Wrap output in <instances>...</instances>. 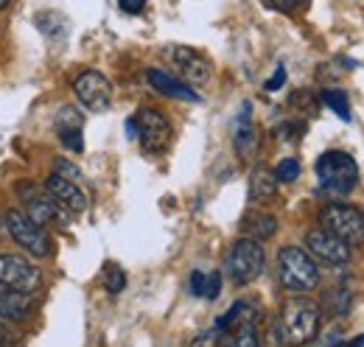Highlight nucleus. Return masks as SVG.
<instances>
[{
    "mask_svg": "<svg viewBox=\"0 0 364 347\" xmlns=\"http://www.w3.org/2000/svg\"><path fill=\"white\" fill-rule=\"evenodd\" d=\"M43 283V274L40 269L23 255H11V252H3L0 255V286H9V289H17V292H37Z\"/></svg>",
    "mask_w": 364,
    "mask_h": 347,
    "instance_id": "obj_8",
    "label": "nucleus"
},
{
    "mask_svg": "<svg viewBox=\"0 0 364 347\" xmlns=\"http://www.w3.org/2000/svg\"><path fill=\"white\" fill-rule=\"evenodd\" d=\"M306 247H309V252L314 258H319L322 263H331V266H342V263L350 260V247L342 238H336L333 233L322 230V227L311 230L306 235Z\"/></svg>",
    "mask_w": 364,
    "mask_h": 347,
    "instance_id": "obj_12",
    "label": "nucleus"
},
{
    "mask_svg": "<svg viewBox=\"0 0 364 347\" xmlns=\"http://www.w3.org/2000/svg\"><path fill=\"white\" fill-rule=\"evenodd\" d=\"M46 193L62 208V210H68V213H82V210L87 208L85 191H82L76 182H70V179H65V176H59V174H50L46 179Z\"/></svg>",
    "mask_w": 364,
    "mask_h": 347,
    "instance_id": "obj_13",
    "label": "nucleus"
},
{
    "mask_svg": "<svg viewBox=\"0 0 364 347\" xmlns=\"http://www.w3.org/2000/svg\"><path fill=\"white\" fill-rule=\"evenodd\" d=\"M319 185L331 193H350L359 182V166L345 151H325L317 160Z\"/></svg>",
    "mask_w": 364,
    "mask_h": 347,
    "instance_id": "obj_4",
    "label": "nucleus"
},
{
    "mask_svg": "<svg viewBox=\"0 0 364 347\" xmlns=\"http://www.w3.org/2000/svg\"><path fill=\"white\" fill-rule=\"evenodd\" d=\"M17 193H20V199L26 202V210H23V213L31 218L34 224L48 227V224H56V221L65 218V210L48 196L46 188H37L34 182H20V185H17Z\"/></svg>",
    "mask_w": 364,
    "mask_h": 347,
    "instance_id": "obj_9",
    "label": "nucleus"
},
{
    "mask_svg": "<svg viewBox=\"0 0 364 347\" xmlns=\"http://www.w3.org/2000/svg\"><path fill=\"white\" fill-rule=\"evenodd\" d=\"M342 347H364V333H362V336H356L353 342H348V345H342Z\"/></svg>",
    "mask_w": 364,
    "mask_h": 347,
    "instance_id": "obj_31",
    "label": "nucleus"
},
{
    "mask_svg": "<svg viewBox=\"0 0 364 347\" xmlns=\"http://www.w3.org/2000/svg\"><path fill=\"white\" fill-rule=\"evenodd\" d=\"M104 289L109 294H121L127 289V274H124V269L118 263H107L104 266Z\"/></svg>",
    "mask_w": 364,
    "mask_h": 347,
    "instance_id": "obj_23",
    "label": "nucleus"
},
{
    "mask_svg": "<svg viewBox=\"0 0 364 347\" xmlns=\"http://www.w3.org/2000/svg\"><path fill=\"white\" fill-rule=\"evenodd\" d=\"M73 92L79 98L82 107H87L90 112H107L112 104V85L104 73L98 70H85L76 82H73Z\"/></svg>",
    "mask_w": 364,
    "mask_h": 347,
    "instance_id": "obj_10",
    "label": "nucleus"
},
{
    "mask_svg": "<svg viewBox=\"0 0 364 347\" xmlns=\"http://www.w3.org/2000/svg\"><path fill=\"white\" fill-rule=\"evenodd\" d=\"M241 233H244V238L267 241L277 233V218L272 213H264V210H250L241 218Z\"/></svg>",
    "mask_w": 364,
    "mask_h": 347,
    "instance_id": "obj_18",
    "label": "nucleus"
},
{
    "mask_svg": "<svg viewBox=\"0 0 364 347\" xmlns=\"http://www.w3.org/2000/svg\"><path fill=\"white\" fill-rule=\"evenodd\" d=\"M264 263H267V255H264L261 241L238 238V241L230 247L225 269H228L230 280H232L235 286H247V283H252V280L261 277Z\"/></svg>",
    "mask_w": 364,
    "mask_h": 347,
    "instance_id": "obj_3",
    "label": "nucleus"
},
{
    "mask_svg": "<svg viewBox=\"0 0 364 347\" xmlns=\"http://www.w3.org/2000/svg\"><path fill=\"white\" fill-rule=\"evenodd\" d=\"M274 9H280V11H294V9H300L306 0H269Z\"/></svg>",
    "mask_w": 364,
    "mask_h": 347,
    "instance_id": "obj_29",
    "label": "nucleus"
},
{
    "mask_svg": "<svg viewBox=\"0 0 364 347\" xmlns=\"http://www.w3.org/2000/svg\"><path fill=\"white\" fill-rule=\"evenodd\" d=\"M331 347H342V345H336V342H333V345H331Z\"/></svg>",
    "mask_w": 364,
    "mask_h": 347,
    "instance_id": "obj_33",
    "label": "nucleus"
},
{
    "mask_svg": "<svg viewBox=\"0 0 364 347\" xmlns=\"http://www.w3.org/2000/svg\"><path fill=\"white\" fill-rule=\"evenodd\" d=\"M85 127V118L76 107H62L56 115V132H76Z\"/></svg>",
    "mask_w": 364,
    "mask_h": 347,
    "instance_id": "obj_24",
    "label": "nucleus"
},
{
    "mask_svg": "<svg viewBox=\"0 0 364 347\" xmlns=\"http://www.w3.org/2000/svg\"><path fill=\"white\" fill-rule=\"evenodd\" d=\"M261 319V308L252 303V300H238L228 308L225 316L216 319V331H228V328H235V325H258Z\"/></svg>",
    "mask_w": 364,
    "mask_h": 347,
    "instance_id": "obj_17",
    "label": "nucleus"
},
{
    "mask_svg": "<svg viewBox=\"0 0 364 347\" xmlns=\"http://www.w3.org/2000/svg\"><path fill=\"white\" fill-rule=\"evenodd\" d=\"M118 6H121V11H127V14H140V11L146 9V0H118Z\"/></svg>",
    "mask_w": 364,
    "mask_h": 347,
    "instance_id": "obj_28",
    "label": "nucleus"
},
{
    "mask_svg": "<svg viewBox=\"0 0 364 347\" xmlns=\"http://www.w3.org/2000/svg\"><path fill=\"white\" fill-rule=\"evenodd\" d=\"M53 174H59V176H65V179H70V182H76V185L85 179V176H82V171H79L73 163H68V160H62V157L53 163Z\"/></svg>",
    "mask_w": 364,
    "mask_h": 347,
    "instance_id": "obj_26",
    "label": "nucleus"
},
{
    "mask_svg": "<svg viewBox=\"0 0 364 347\" xmlns=\"http://www.w3.org/2000/svg\"><path fill=\"white\" fill-rule=\"evenodd\" d=\"M188 286H191V294L205 297V300H216L222 294V274L219 272H193Z\"/></svg>",
    "mask_w": 364,
    "mask_h": 347,
    "instance_id": "obj_20",
    "label": "nucleus"
},
{
    "mask_svg": "<svg viewBox=\"0 0 364 347\" xmlns=\"http://www.w3.org/2000/svg\"><path fill=\"white\" fill-rule=\"evenodd\" d=\"M277 280L289 292H311L319 280V269L306 250L283 247L277 252Z\"/></svg>",
    "mask_w": 364,
    "mask_h": 347,
    "instance_id": "obj_2",
    "label": "nucleus"
},
{
    "mask_svg": "<svg viewBox=\"0 0 364 347\" xmlns=\"http://www.w3.org/2000/svg\"><path fill=\"white\" fill-rule=\"evenodd\" d=\"M277 193V176L269 169H255L252 176H250V202H269Z\"/></svg>",
    "mask_w": 364,
    "mask_h": 347,
    "instance_id": "obj_19",
    "label": "nucleus"
},
{
    "mask_svg": "<svg viewBox=\"0 0 364 347\" xmlns=\"http://www.w3.org/2000/svg\"><path fill=\"white\" fill-rule=\"evenodd\" d=\"M146 79H149V85L154 87L157 92H163V95H168V98H180V101H199V92L193 90L191 85H185L182 79L177 76H171V73H166V70H149L146 73Z\"/></svg>",
    "mask_w": 364,
    "mask_h": 347,
    "instance_id": "obj_15",
    "label": "nucleus"
},
{
    "mask_svg": "<svg viewBox=\"0 0 364 347\" xmlns=\"http://www.w3.org/2000/svg\"><path fill=\"white\" fill-rule=\"evenodd\" d=\"M3 224H6V230L11 233V238H14L20 247H26L34 258H50V252H53L50 235L46 233V227L34 224L23 210H9V213L3 216Z\"/></svg>",
    "mask_w": 364,
    "mask_h": 347,
    "instance_id": "obj_6",
    "label": "nucleus"
},
{
    "mask_svg": "<svg viewBox=\"0 0 364 347\" xmlns=\"http://www.w3.org/2000/svg\"><path fill=\"white\" fill-rule=\"evenodd\" d=\"M250 110H252V104L247 101L241 107V115H238V124H235V151L241 154V160H250L258 149V129L252 127Z\"/></svg>",
    "mask_w": 364,
    "mask_h": 347,
    "instance_id": "obj_16",
    "label": "nucleus"
},
{
    "mask_svg": "<svg viewBox=\"0 0 364 347\" xmlns=\"http://www.w3.org/2000/svg\"><path fill=\"white\" fill-rule=\"evenodd\" d=\"M127 132H129V137H137V121L135 118H129V121H127Z\"/></svg>",
    "mask_w": 364,
    "mask_h": 347,
    "instance_id": "obj_30",
    "label": "nucleus"
},
{
    "mask_svg": "<svg viewBox=\"0 0 364 347\" xmlns=\"http://www.w3.org/2000/svg\"><path fill=\"white\" fill-rule=\"evenodd\" d=\"M274 176H277V182H294V179L300 176V163H297L294 157L280 160V166L274 169Z\"/></svg>",
    "mask_w": 364,
    "mask_h": 347,
    "instance_id": "obj_25",
    "label": "nucleus"
},
{
    "mask_svg": "<svg viewBox=\"0 0 364 347\" xmlns=\"http://www.w3.org/2000/svg\"><path fill=\"white\" fill-rule=\"evenodd\" d=\"M286 85V68H277L274 70V76L264 85V90H269V92H274V90H280V87Z\"/></svg>",
    "mask_w": 364,
    "mask_h": 347,
    "instance_id": "obj_27",
    "label": "nucleus"
},
{
    "mask_svg": "<svg viewBox=\"0 0 364 347\" xmlns=\"http://www.w3.org/2000/svg\"><path fill=\"white\" fill-rule=\"evenodd\" d=\"M0 227H3V218H0Z\"/></svg>",
    "mask_w": 364,
    "mask_h": 347,
    "instance_id": "obj_34",
    "label": "nucleus"
},
{
    "mask_svg": "<svg viewBox=\"0 0 364 347\" xmlns=\"http://www.w3.org/2000/svg\"><path fill=\"white\" fill-rule=\"evenodd\" d=\"M319 224H322V230H328L336 238H342L348 247L364 244V213L359 208H350V205H328L319 213Z\"/></svg>",
    "mask_w": 364,
    "mask_h": 347,
    "instance_id": "obj_5",
    "label": "nucleus"
},
{
    "mask_svg": "<svg viewBox=\"0 0 364 347\" xmlns=\"http://www.w3.org/2000/svg\"><path fill=\"white\" fill-rule=\"evenodd\" d=\"M222 347H261L258 325H235L222 331Z\"/></svg>",
    "mask_w": 364,
    "mask_h": 347,
    "instance_id": "obj_21",
    "label": "nucleus"
},
{
    "mask_svg": "<svg viewBox=\"0 0 364 347\" xmlns=\"http://www.w3.org/2000/svg\"><path fill=\"white\" fill-rule=\"evenodd\" d=\"M34 308V294L31 292H17L9 286H0V316L9 322H20L31 314Z\"/></svg>",
    "mask_w": 364,
    "mask_h": 347,
    "instance_id": "obj_14",
    "label": "nucleus"
},
{
    "mask_svg": "<svg viewBox=\"0 0 364 347\" xmlns=\"http://www.w3.org/2000/svg\"><path fill=\"white\" fill-rule=\"evenodd\" d=\"M137 121V140L146 154H163L171 146V124L160 110L143 107L135 115Z\"/></svg>",
    "mask_w": 364,
    "mask_h": 347,
    "instance_id": "obj_7",
    "label": "nucleus"
},
{
    "mask_svg": "<svg viewBox=\"0 0 364 347\" xmlns=\"http://www.w3.org/2000/svg\"><path fill=\"white\" fill-rule=\"evenodd\" d=\"M319 331V308L311 300H303V297H294L280 308L277 314V325H274V333H277V342L289 347H300L309 345L317 339Z\"/></svg>",
    "mask_w": 364,
    "mask_h": 347,
    "instance_id": "obj_1",
    "label": "nucleus"
},
{
    "mask_svg": "<svg viewBox=\"0 0 364 347\" xmlns=\"http://www.w3.org/2000/svg\"><path fill=\"white\" fill-rule=\"evenodd\" d=\"M322 104L328 110H333L342 121H350V101H348V92L345 90H322Z\"/></svg>",
    "mask_w": 364,
    "mask_h": 347,
    "instance_id": "obj_22",
    "label": "nucleus"
},
{
    "mask_svg": "<svg viewBox=\"0 0 364 347\" xmlns=\"http://www.w3.org/2000/svg\"><path fill=\"white\" fill-rule=\"evenodd\" d=\"M6 6H9V0H0V11H3V9H6Z\"/></svg>",
    "mask_w": 364,
    "mask_h": 347,
    "instance_id": "obj_32",
    "label": "nucleus"
},
{
    "mask_svg": "<svg viewBox=\"0 0 364 347\" xmlns=\"http://www.w3.org/2000/svg\"><path fill=\"white\" fill-rule=\"evenodd\" d=\"M168 56H171V65L177 68V73H180L185 85H208L210 82L213 68H210L208 56H202L199 50H193L188 45H174L168 50Z\"/></svg>",
    "mask_w": 364,
    "mask_h": 347,
    "instance_id": "obj_11",
    "label": "nucleus"
}]
</instances>
